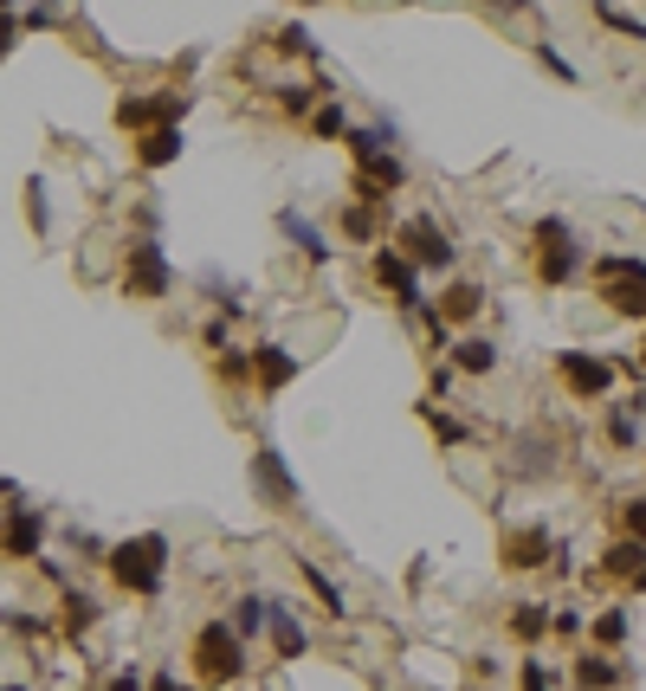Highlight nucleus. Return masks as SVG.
<instances>
[{
	"label": "nucleus",
	"instance_id": "nucleus-37",
	"mask_svg": "<svg viewBox=\"0 0 646 691\" xmlns=\"http://www.w3.org/2000/svg\"><path fill=\"white\" fill-rule=\"evenodd\" d=\"M563 239H575L569 220H556V213H550V220H537V246H563Z\"/></svg>",
	"mask_w": 646,
	"mask_h": 691
},
{
	"label": "nucleus",
	"instance_id": "nucleus-25",
	"mask_svg": "<svg viewBox=\"0 0 646 691\" xmlns=\"http://www.w3.org/2000/svg\"><path fill=\"white\" fill-rule=\"evenodd\" d=\"M59 626H66L72 640H78V633H91V626H97V601L72 588V595H66V614H59Z\"/></svg>",
	"mask_w": 646,
	"mask_h": 691
},
{
	"label": "nucleus",
	"instance_id": "nucleus-3",
	"mask_svg": "<svg viewBox=\"0 0 646 691\" xmlns=\"http://www.w3.org/2000/svg\"><path fill=\"white\" fill-rule=\"evenodd\" d=\"M124 291H130V297H143V304H155V297H168V291H175L168 253H162V239H155V233H143V239H130V246H124Z\"/></svg>",
	"mask_w": 646,
	"mask_h": 691
},
{
	"label": "nucleus",
	"instance_id": "nucleus-43",
	"mask_svg": "<svg viewBox=\"0 0 646 691\" xmlns=\"http://www.w3.org/2000/svg\"><path fill=\"white\" fill-rule=\"evenodd\" d=\"M149 691H201V686H195V679H181V672H155Z\"/></svg>",
	"mask_w": 646,
	"mask_h": 691
},
{
	"label": "nucleus",
	"instance_id": "nucleus-4",
	"mask_svg": "<svg viewBox=\"0 0 646 691\" xmlns=\"http://www.w3.org/2000/svg\"><path fill=\"white\" fill-rule=\"evenodd\" d=\"M395 253L414 266V272H446L459 253H453V233L439 226V220H427V213H414L401 233H395Z\"/></svg>",
	"mask_w": 646,
	"mask_h": 691
},
{
	"label": "nucleus",
	"instance_id": "nucleus-8",
	"mask_svg": "<svg viewBox=\"0 0 646 691\" xmlns=\"http://www.w3.org/2000/svg\"><path fill=\"white\" fill-rule=\"evenodd\" d=\"M550 555H556V543H550L543 524H524V530L504 537V569H543Z\"/></svg>",
	"mask_w": 646,
	"mask_h": 691
},
{
	"label": "nucleus",
	"instance_id": "nucleus-1",
	"mask_svg": "<svg viewBox=\"0 0 646 691\" xmlns=\"http://www.w3.org/2000/svg\"><path fill=\"white\" fill-rule=\"evenodd\" d=\"M104 569H110V582H117L124 595H162L168 537H162V530H143V537H130V543H117V550L104 555Z\"/></svg>",
	"mask_w": 646,
	"mask_h": 691
},
{
	"label": "nucleus",
	"instance_id": "nucleus-32",
	"mask_svg": "<svg viewBox=\"0 0 646 691\" xmlns=\"http://www.w3.org/2000/svg\"><path fill=\"white\" fill-rule=\"evenodd\" d=\"M279 52H297V59H317V39H310V26H297V20H291L285 33H279Z\"/></svg>",
	"mask_w": 646,
	"mask_h": 691
},
{
	"label": "nucleus",
	"instance_id": "nucleus-21",
	"mask_svg": "<svg viewBox=\"0 0 646 691\" xmlns=\"http://www.w3.org/2000/svg\"><path fill=\"white\" fill-rule=\"evenodd\" d=\"M137 162L143 168H168V162H181V130H149L137 142Z\"/></svg>",
	"mask_w": 646,
	"mask_h": 691
},
{
	"label": "nucleus",
	"instance_id": "nucleus-14",
	"mask_svg": "<svg viewBox=\"0 0 646 691\" xmlns=\"http://www.w3.org/2000/svg\"><path fill=\"white\" fill-rule=\"evenodd\" d=\"M575 272H582V246H575V239H563V246H537V278H543V284H569Z\"/></svg>",
	"mask_w": 646,
	"mask_h": 691
},
{
	"label": "nucleus",
	"instance_id": "nucleus-17",
	"mask_svg": "<svg viewBox=\"0 0 646 691\" xmlns=\"http://www.w3.org/2000/svg\"><path fill=\"white\" fill-rule=\"evenodd\" d=\"M601 304H608L614 317H634V324H646V278H621V284H601Z\"/></svg>",
	"mask_w": 646,
	"mask_h": 691
},
{
	"label": "nucleus",
	"instance_id": "nucleus-47",
	"mask_svg": "<svg viewBox=\"0 0 646 691\" xmlns=\"http://www.w3.org/2000/svg\"><path fill=\"white\" fill-rule=\"evenodd\" d=\"M641 362H646V337H641Z\"/></svg>",
	"mask_w": 646,
	"mask_h": 691
},
{
	"label": "nucleus",
	"instance_id": "nucleus-18",
	"mask_svg": "<svg viewBox=\"0 0 646 691\" xmlns=\"http://www.w3.org/2000/svg\"><path fill=\"white\" fill-rule=\"evenodd\" d=\"M621 686V666L608 653H582L575 659V691H614Z\"/></svg>",
	"mask_w": 646,
	"mask_h": 691
},
{
	"label": "nucleus",
	"instance_id": "nucleus-19",
	"mask_svg": "<svg viewBox=\"0 0 646 691\" xmlns=\"http://www.w3.org/2000/svg\"><path fill=\"white\" fill-rule=\"evenodd\" d=\"M641 569H646V543H627V537H621V543H608V555L595 562V575H621V582H634Z\"/></svg>",
	"mask_w": 646,
	"mask_h": 691
},
{
	"label": "nucleus",
	"instance_id": "nucleus-48",
	"mask_svg": "<svg viewBox=\"0 0 646 691\" xmlns=\"http://www.w3.org/2000/svg\"><path fill=\"white\" fill-rule=\"evenodd\" d=\"M0 543H7V530H0Z\"/></svg>",
	"mask_w": 646,
	"mask_h": 691
},
{
	"label": "nucleus",
	"instance_id": "nucleus-27",
	"mask_svg": "<svg viewBox=\"0 0 646 691\" xmlns=\"http://www.w3.org/2000/svg\"><path fill=\"white\" fill-rule=\"evenodd\" d=\"M595 278H601V284H621V278H646V259H621V253H601V259H595Z\"/></svg>",
	"mask_w": 646,
	"mask_h": 691
},
{
	"label": "nucleus",
	"instance_id": "nucleus-24",
	"mask_svg": "<svg viewBox=\"0 0 646 691\" xmlns=\"http://www.w3.org/2000/svg\"><path fill=\"white\" fill-rule=\"evenodd\" d=\"M310 137H317V142H337V137H350V117H343V104H337V97L310 110Z\"/></svg>",
	"mask_w": 646,
	"mask_h": 691
},
{
	"label": "nucleus",
	"instance_id": "nucleus-7",
	"mask_svg": "<svg viewBox=\"0 0 646 691\" xmlns=\"http://www.w3.org/2000/svg\"><path fill=\"white\" fill-rule=\"evenodd\" d=\"M252 491H259V504H272V511H291V504L304 497L279 446H259V453H252Z\"/></svg>",
	"mask_w": 646,
	"mask_h": 691
},
{
	"label": "nucleus",
	"instance_id": "nucleus-28",
	"mask_svg": "<svg viewBox=\"0 0 646 691\" xmlns=\"http://www.w3.org/2000/svg\"><path fill=\"white\" fill-rule=\"evenodd\" d=\"M421 420L433 426V440H439V446H466V426H459L453 414H439L433 401H421Z\"/></svg>",
	"mask_w": 646,
	"mask_h": 691
},
{
	"label": "nucleus",
	"instance_id": "nucleus-22",
	"mask_svg": "<svg viewBox=\"0 0 646 691\" xmlns=\"http://www.w3.org/2000/svg\"><path fill=\"white\" fill-rule=\"evenodd\" d=\"M297 575H304V588H310V595H317V601H324L330 614H350V601H343V588H337V582H330V575H324V569L310 562V555H297Z\"/></svg>",
	"mask_w": 646,
	"mask_h": 691
},
{
	"label": "nucleus",
	"instance_id": "nucleus-12",
	"mask_svg": "<svg viewBox=\"0 0 646 691\" xmlns=\"http://www.w3.org/2000/svg\"><path fill=\"white\" fill-rule=\"evenodd\" d=\"M279 226H285V239H297V253H304L310 266H330V259H337V253H330V239H324V226H310L297 208L279 213Z\"/></svg>",
	"mask_w": 646,
	"mask_h": 691
},
{
	"label": "nucleus",
	"instance_id": "nucleus-46",
	"mask_svg": "<svg viewBox=\"0 0 646 691\" xmlns=\"http://www.w3.org/2000/svg\"><path fill=\"white\" fill-rule=\"evenodd\" d=\"M0 691H26V686H0Z\"/></svg>",
	"mask_w": 646,
	"mask_h": 691
},
{
	"label": "nucleus",
	"instance_id": "nucleus-33",
	"mask_svg": "<svg viewBox=\"0 0 646 691\" xmlns=\"http://www.w3.org/2000/svg\"><path fill=\"white\" fill-rule=\"evenodd\" d=\"M26 213H33V233H46V226H52V208H46V181H39V175L26 181Z\"/></svg>",
	"mask_w": 646,
	"mask_h": 691
},
{
	"label": "nucleus",
	"instance_id": "nucleus-30",
	"mask_svg": "<svg viewBox=\"0 0 646 691\" xmlns=\"http://www.w3.org/2000/svg\"><path fill=\"white\" fill-rule=\"evenodd\" d=\"M317 97H324L317 84H285V91H279V110H285V117H310Z\"/></svg>",
	"mask_w": 646,
	"mask_h": 691
},
{
	"label": "nucleus",
	"instance_id": "nucleus-2",
	"mask_svg": "<svg viewBox=\"0 0 646 691\" xmlns=\"http://www.w3.org/2000/svg\"><path fill=\"white\" fill-rule=\"evenodd\" d=\"M239 672H246V640L226 621H208L195 633V679L201 686H233Z\"/></svg>",
	"mask_w": 646,
	"mask_h": 691
},
{
	"label": "nucleus",
	"instance_id": "nucleus-29",
	"mask_svg": "<svg viewBox=\"0 0 646 691\" xmlns=\"http://www.w3.org/2000/svg\"><path fill=\"white\" fill-rule=\"evenodd\" d=\"M588 626H595V646H621V640H627V614H621V608H601Z\"/></svg>",
	"mask_w": 646,
	"mask_h": 691
},
{
	"label": "nucleus",
	"instance_id": "nucleus-34",
	"mask_svg": "<svg viewBox=\"0 0 646 691\" xmlns=\"http://www.w3.org/2000/svg\"><path fill=\"white\" fill-rule=\"evenodd\" d=\"M621 530H627V543H646V497L621 504Z\"/></svg>",
	"mask_w": 646,
	"mask_h": 691
},
{
	"label": "nucleus",
	"instance_id": "nucleus-26",
	"mask_svg": "<svg viewBox=\"0 0 646 691\" xmlns=\"http://www.w3.org/2000/svg\"><path fill=\"white\" fill-rule=\"evenodd\" d=\"M608 440H614L621 453L641 446V420H634V408H608Z\"/></svg>",
	"mask_w": 646,
	"mask_h": 691
},
{
	"label": "nucleus",
	"instance_id": "nucleus-5",
	"mask_svg": "<svg viewBox=\"0 0 646 691\" xmlns=\"http://www.w3.org/2000/svg\"><path fill=\"white\" fill-rule=\"evenodd\" d=\"M556 375H563V388H569L575 401H608V388H614V362L595 355V349H563L556 355Z\"/></svg>",
	"mask_w": 646,
	"mask_h": 691
},
{
	"label": "nucleus",
	"instance_id": "nucleus-44",
	"mask_svg": "<svg viewBox=\"0 0 646 691\" xmlns=\"http://www.w3.org/2000/svg\"><path fill=\"white\" fill-rule=\"evenodd\" d=\"M550 633H563V640H575V633H582V614H556V621H550Z\"/></svg>",
	"mask_w": 646,
	"mask_h": 691
},
{
	"label": "nucleus",
	"instance_id": "nucleus-10",
	"mask_svg": "<svg viewBox=\"0 0 646 691\" xmlns=\"http://www.w3.org/2000/svg\"><path fill=\"white\" fill-rule=\"evenodd\" d=\"M266 633H272V653H279V659H304V653H310V633H304V621H297L291 601H272Z\"/></svg>",
	"mask_w": 646,
	"mask_h": 691
},
{
	"label": "nucleus",
	"instance_id": "nucleus-39",
	"mask_svg": "<svg viewBox=\"0 0 646 691\" xmlns=\"http://www.w3.org/2000/svg\"><path fill=\"white\" fill-rule=\"evenodd\" d=\"M517 691H556V686L543 679V666H537V659H524V666H517Z\"/></svg>",
	"mask_w": 646,
	"mask_h": 691
},
{
	"label": "nucleus",
	"instance_id": "nucleus-6",
	"mask_svg": "<svg viewBox=\"0 0 646 691\" xmlns=\"http://www.w3.org/2000/svg\"><path fill=\"white\" fill-rule=\"evenodd\" d=\"M368 272H375V284H381V291H388V297H395L401 311H414V317L427 311V291H421V272H414V266H408V259H401L395 246H375Z\"/></svg>",
	"mask_w": 646,
	"mask_h": 691
},
{
	"label": "nucleus",
	"instance_id": "nucleus-9",
	"mask_svg": "<svg viewBox=\"0 0 646 691\" xmlns=\"http://www.w3.org/2000/svg\"><path fill=\"white\" fill-rule=\"evenodd\" d=\"M479 311H485V291H479L472 278H459V284H446V291H439V304H433V317H439L446 330H459V324H472Z\"/></svg>",
	"mask_w": 646,
	"mask_h": 691
},
{
	"label": "nucleus",
	"instance_id": "nucleus-15",
	"mask_svg": "<svg viewBox=\"0 0 646 691\" xmlns=\"http://www.w3.org/2000/svg\"><path fill=\"white\" fill-rule=\"evenodd\" d=\"M550 621H556V614H550L543 601H510V640H517V646H537V640L550 633Z\"/></svg>",
	"mask_w": 646,
	"mask_h": 691
},
{
	"label": "nucleus",
	"instance_id": "nucleus-13",
	"mask_svg": "<svg viewBox=\"0 0 646 691\" xmlns=\"http://www.w3.org/2000/svg\"><path fill=\"white\" fill-rule=\"evenodd\" d=\"M39 543H46V517L20 504V511L7 517V543H0V550L7 555H39Z\"/></svg>",
	"mask_w": 646,
	"mask_h": 691
},
{
	"label": "nucleus",
	"instance_id": "nucleus-38",
	"mask_svg": "<svg viewBox=\"0 0 646 691\" xmlns=\"http://www.w3.org/2000/svg\"><path fill=\"white\" fill-rule=\"evenodd\" d=\"M214 368H220V375H226V382H246V375H252V355H239V349H226V355H220Z\"/></svg>",
	"mask_w": 646,
	"mask_h": 691
},
{
	"label": "nucleus",
	"instance_id": "nucleus-41",
	"mask_svg": "<svg viewBox=\"0 0 646 691\" xmlns=\"http://www.w3.org/2000/svg\"><path fill=\"white\" fill-rule=\"evenodd\" d=\"M0 621L13 626V633H46V621H39V614H20V608H7Z\"/></svg>",
	"mask_w": 646,
	"mask_h": 691
},
{
	"label": "nucleus",
	"instance_id": "nucleus-11",
	"mask_svg": "<svg viewBox=\"0 0 646 691\" xmlns=\"http://www.w3.org/2000/svg\"><path fill=\"white\" fill-rule=\"evenodd\" d=\"M252 375H259V388H266V395H285V382L297 375V355L279 349V343H259V349H252Z\"/></svg>",
	"mask_w": 646,
	"mask_h": 691
},
{
	"label": "nucleus",
	"instance_id": "nucleus-31",
	"mask_svg": "<svg viewBox=\"0 0 646 691\" xmlns=\"http://www.w3.org/2000/svg\"><path fill=\"white\" fill-rule=\"evenodd\" d=\"M595 20H601V26H614V33H627V39H646V20H634V13H621V7H608V0L595 7Z\"/></svg>",
	"mask_w": 646,
	"mask_h": 691
},
{
	"label": "nucleus",
	"instance_id": "nucleus-23",
	"mask_svg": "<svg viewBox=\"0 0 646 691\" xmlns=\"http://www.w3.org/2000/svg\"><path fill=\"white\" fill-rule=\"evenodd\" d=\"M350 155H356V168L362 162H375V155H388V149H395V130H388V124H368V130H350Z\"/></svg>",
	"mask_w": 646,
	"mask_h": 691
},
{
	"label": "nucleus",
	"instance_id": "nucleus-36",
	"mask_svg": "<svg viewBox=\"0 0 646 691\" xmlns=\"http://www.w3.org/2000/svg\"><path fill=\"white\" fill-rule=\"evenodd\" d=\"M537 66H543V71H556L563 84H575V66L563 59V52H556V46H550V39H537Z\"/></svg>",
	"mask_w": 646,
	"mask_h": 691
},
{
	"label": "nucleus",
	"instance_id": "nucleus-16",
	"mask_svg": "<svg viewBox=\"0 0 646 691\" xmlns=\"http://www.w3.org/2000/svg\"><path fill=\"white\" fill-rule=\"evenodd\" d=\"M453 368H459V375H492V368H498V343H492V337H459V343H453Z\"/></svg>",
	"mask_w": 646,
	"mask_h": 691
},
{
	"label": "nucleus",
	"instance_id": "nucleus-45",
	"mask_svg": "<svg viewBox=\"0 0 646 691\" xmlns=\"http://www.w3.org/2000/svg\"><path fill=\"white\" fill-rule=\"evenodd\" d=\"M627 588H634V595H646V569H641V575H634V582H627Z\"/></svg>",
	"mask_w": 646,
	"mask_h": 691
},
{
	"label": "nucleus",
	"instance_id": "nucleus-40",
	"mask_svg": "<svg viewBox=\"0 0 646 691\" xmlns=\"http://www.w3.org/2000/svg\"><path fill=\"white\" fill-rule=\"evenodd\" d=\"M13 39H20V13H13V7H0V59L13 52Z\"/></svg>",
	"mask_w": 646,
	"mask_h": 691
},
{
	"label": "nucleus",
	"instance_id": "nucleus-42",
	"mask_svg": "<svg viewBox=\"0 0 646 691\" xmlns=\"http://www.w3.org/2000/svg\"><path fill=\"white\" fill-rule=\"evenodd\" d=\"M97 691H143V672H137V666H124L117 679H104Z\"/></svg>",
	"mask_w": 646,
	"mask_h": 691
},
{
	"label": "nucleus",
	"instance_id": "nucleus-20",
	"mask_svg": "<svg viewBox=\"0 0 646 691\" xmlns=\"http://www.w3.org/2000/svg\"><path fill=\"white\" fill-rule=\"evenodd\" d=\"M266 621H272V601H266V595H239V601H233V614H226V626H233L239 640L266 633Z\"/></svg>",
	"mask_w": 646,
	"mask_h": 691
},
{
	"label": "nucleus",
	"instance_id": "nucleus-35",
	"mask_svg": "<svg viewBox=\"0 0 646 691\" xmlns=\"http://www.w3.org/2000/svg\"><path fill=\"white\" fill-rule=\"evenodd\" d=\"M343 233H350V239H362V246H368V239H375V213L362 208V201H356V208H343Z\"/></svg>",
	"mask_w": 646,
	"mask_h": 691
}]
</instances>
